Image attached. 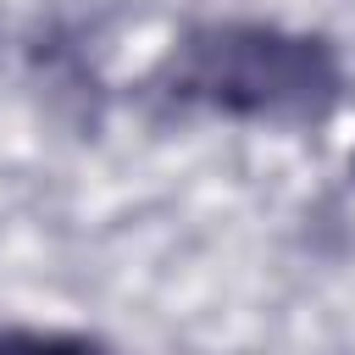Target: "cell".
<instances>
[{
    "label": "cell",
    "mask_w": 355,
    "mask_h": 355,
    "mask_svg": "<svg viewBox=\"0 0 355 355\" xmlns=\"http://www.w3.org/2000/svg\"><path fill=\"white\" fill-rule=\"evenodd\" d=\"M178 83L244 116H316L333 100V55L277 28H211L189 39Z\"/></svg>",
    "instance_id": "obj_1"
},
{
    "label": "cell",
    "mask_w": 355,
    "mask_h": 355,
    "mask_svg": "<svg viewBox=\"0 0 355 355\" xmlns=\"http://www.w3.org/2000/svg\"><path fill=\"white\" fill-rule=\"evenodd\" d=\"M0 355H105V349L61 333H0Z\"/></svg>",
    "instance_id": "obj_2"
}]
</instances>
